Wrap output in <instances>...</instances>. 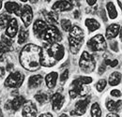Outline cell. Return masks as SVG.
<instances>
[{
    "label": "cell",
    "instance_id": "6da1fadb",
    "mask_svg": "<svg viewBox=\"0 0 122 117\" xmlns=\"http://www.w3.org/2000/svg\"><path fill=\"white\" fill-rule=\"evenodd\" d=\"M42 49L35 44H28L23 48L20 54V63L24 68L36 71L41 68V56Z\"/></svg>",
    "mask_w": 122,
    "mask_h": 117
},
{
    "label": "cell",
    "instance_id": "7a4b0ae2",
    "mask_svg": "<svg viewBox=\"0 0 122 117\" xmlns=\"http://www.w3.org/2000/svg\"><path fill=\"white\" fill-rule=\"evenodd\" d=\"M65 49L57 42L51 44L45 50H42L41 56V66L43 67H54L58 61L64 58Z\"/></svg>",
    "mask_w": 122,
    "mask_h": 117
},
{
    "label": "cell",
    "instance_id": "3957f363",
    "mask_svg": "<svg viewBox=\"0 0 122 117\" xmlns=\"http://www.w3.org/2000/svg\"><path fill=\"white\" fill-rule=\"evenodd\" d=\"M92 83L91 77H80L72 82L71 85L72 89L70 90V97L71 98H75L76 97H86L88 95L90 88L88 86L89 83Z\"/></svg>",
    "mask_w": 122,
    "mask_h": 117
},
{
    "label": "cell",
    "instance_id": "277c9868",
    "mask_svg": "<svg viewBox=\"0 0 122 117\" xmlns=\"http://www.w3.org/2000/svg\"><path fill=\"white\" fill-rule=\"evenodd\" d=\"M69 31H70L69 43H70L71 52L73 54H77L84 42V38H85L84 31L77 25H73V26L71 25V29Z\"/></svg>",
    "mask_w": 122,
    "mask_h": 117
},
{
    "label": "cell",
    "instance_id": "5b68a950",
    "mask_svg": "<svg viewBox=\"0 0 122 117\" xmlns=\"http://www.w3.org/2000/svg\"><path fill=\"white\" fill-rule=\"evenodd\" d=\"M79 66L84 72L90 73L95 69L96 61L92 54H88L87 52H84L79 60Z\"/></svg>",
    "mask_w": 122,
    "mask_h": 117
},
{
    "label": "cell",
    "instance_id": "8992f818",
    "mask_svg": "<svg viewBox=\"0 0 122 117\" xmlns=\"http://www.w3.org/2000/svg\"><path fill=\"white\" fill-rule=\"evenodd\" d=\"M41 39L43 40H45L47 43L53 44L60 41L62 39V36H61L60 31L58 30L56 26L51 25V26H48L45 31L43 32Z\"/></svg>",
    "mask_w": 122,
    "mask_h": 117
},
{
    "label": "cell",
    "instance_id": "52a82bcc",
    "mask_svg": "<svg viewBox=\"0 0 122 117\" xmlns=\"http://www.w3.org/2000/svg\"><path fill=\"white\" fill-rule=\"evenodd\" d=\"M87 46L93 52L97 53L104 52L107 48L106 40L102 35H96L95 37H93L91 39L88 40Z\"/></svg>",
    "mask_w": 122,
    "mask_h": 117
},
{
    "label": "cell",
    "instance_id": "ba28073f",
    "mask_svg": "<svg viewBox=\"0 0 122 117\" xmlns=\"http://www.w3.org/2000/svg\"><path fill=\"white\" fill-rule=\"evenodd\" d=\"M24 80H25L24 74L19 71H16L9 75V77L5 81V85L10 88H18L23 84Z\"/></svg>",
    "mask_w": 122,
    "mask_h": 117
},
{
    "label": "cell",
    "instance_id": "9c48e42d",
    "mask_svg": "<svg viewBox=\"0 0 122 117\" xmlns=\"http://www.w3.org/2000/svg\"><path fill=\"white\" fill-rule=\"evenodd\" d=\"M90 102L89 98L84 100H79L75 104V109L71 112V115L72 116H82L86 113V109H87V105Z\"/></svg>",
    "mask_w": 122,
    "mask_h": 117
},
{
    "label": "cell",
    "instance_id": "30bf717a",
    "mask_svg": "<svg viewBox=\"0 0 122 117\" xmlns=\"http://www.w3.org/2000/svg\"><path fill=\"white\" fill-rule=\"evenodd\" d=\"M21 18H22V21L25 24V27L29 26V24L32 22V19H33V11H32V9H31L30 6L28 5H25L24 7V9L21 10Z\"/></svg>",
    "mask_w": 122,
    "mask_h": 117
},
{
    "label": "cell",
    "instance_id": "8fae6325",
    "mask_svg": "<svg viewBox=\"0 0 122 117\" xmlns=\"http://www.w3.org/2000/svg\"><path fill=\"white\" fill-rule=\"evenodd\" d=\"M22 115L24 117H33L37 114V107L32 101H26L23 105Z\"/></svg>",
    "mask_w": 122,
    "mask_h": 117
},
{
    "label": "cell",
    "instance_id": "7c38bea8",
    "mask_svg": "<svg viewBox=\"0 0 122 117\" xmlns=\"http://www.w3.org/2000/svg\"><path fill=\"white\" fill-rule=\"evenodd\" d=\"M73 8V5L68 1V0H58L57 2H56L53 7L52 10L54 11H66V10H71Z\"/></svg>",
    "mask_w": 122,
    "mask_h": 117
},
{
    "label": "cell",
    "instance_id": "4fadbf2b",
    "mask_svg": "<svg viewBox=\"0 0 122 117\" xmlns=\"http://www.w3.org/2000/svg\"><path fill=\"white\" fill-rule=\"evenodd\" d=\"M51 102H52V107H53V110L55 112H57L59 111L62 106L64 105L65 102V98L59 94V93H56L52 96L51 98Z\"/></svg>",
    "mask_w": 122,
    "mask_h": 117
},
{
    "label": "cell",
    "instance_id": "5bb4252c",
    "mask_svg": "<svg viewBox=\"0 0 122 117\" xmlns=\"http://www.w3.org/2000/svg\"><path fill=\"white\" fill-rule=\"evenodd\" d=\"M47 27H48V24H47L46 22L42 21V20L36 21L34 23V25H33V31H34L35 36H37L38 38L41 39V36H42L43 32L45 31Z\"/></svg>",
    "mask_w": 122,
    "mask_h": 117
},
{
    "label": "cell",
    "instance_id": "9a60e30c",
    "mask_svg": "<svg viewBox=\"0 0 122 117\" xmlns=\"http://www.w3.org/2000/svg\"><path fill=\"white\" fill-rule=\"evenodd\" d=\"M18 32V23L15 18H11L7 25V29H6V35L7 37L12 39L16 36Z\"/></svg>",
    "mask_w": 122,
    "mask_h": 117
},
{
    "label": "cell",
    "instance_id": "2e32d148",
    "mask_svg": "<svg viewBox=\"0 0 122 117\" xmlns=\"http://www.w3.org/2000/svg\"><path fill=\"white\" fill-rule=\"evenodd\" d=\"M12 46H13V41H12V39H10V38L5 37V36H3L1 38V40H0V52H2L3 54L8 53V52L12 50Z\"/></svg>",
    "mask_w": 122,
    "mask_h": 117
},
{
    "label": "cell",
    "instance_id": "e0dca14e",
    "mask_svg": "<svg viewBox=\"0 0 122 117\" xmlns=\"http://www.w3.org/2000/svg\"><path fill=\"white\" fill-rule=\"evenodd\" d=\"M119 32H120V25L117 24H113L107 27L106 38L108 39H113L118 35Z\"/></svg>",
    "mask_w": 122,
    "mask_h": 117
},
{
    "label": "cell",
    "instance_id": "ac0fdd59",
    "mask_svg": "<svg viewBox=\"0 0 122 117\" xmlns=\"http://www.w3.org/2000/svg\"><path fill=\"white\" fill-rule=\"evenodd\" d=\"M5 9L9 13H14L16 15L21 14V7L19 6V4H17L16 2H6L5 4Z\"/></svg>",
    "mask_w": 122,
    "mask_h": 117
},
{
    "label": "cell",
    "instance_id": "d6986e66",
    "mask_svg": "<svg viewBox=\"0 0 122 117\" xmlns=\"http://www.w3.org/2000/svg\"><path fill=\"white\" fill-rule=\"evenodd\" d=\"M57 78H58V74L55 71L49 73L45 78V82H46V84L48 88L50 89H53V88L56 86V82H57Z\"/></svg>",
    "mask_w": 122,
    "mask_h": 117
},
{
    "label": "cell",
    "instance_id": "ffe728a7",
    "mask_svg": "<svg viewBox=\"0 0 122 117\" xmlns=\"http://www.w3.org/2000/svg\"><path fill=\"white\" fill-rule=\"evenodd\" d=\"M42 81H43V78L41 77V75H33L28 80V87L31 89L39 87L41 84Z\"/></svg>",
    "mask_w": 122,
    "mask_h": 117
},
{
    "label": "cell",
    "instance_id": "44dd1931",
    "mask_svg": "<svg viewBox=\"0 0 122 117\" xmlns=\"http://www.w3.org/2000/svg\"><path fill=\"white\" fill-rule=\"evenodd\" d=\"M24 103H25V98L19 96V97L15 98L12 101H10V107L11 110H13V111L16 112V111H18L24 105Z\"/></svg>",
    "mask_w": 122,
    "mask_h": 117
},
{
    "label": "cell",
    "instance_id": "7402d4cb",
    "mask_svg": "<svg viewBox=\"0 0 122 117\" xmlns=\"http://www.w3.org/2000/svg\"><path fill=\"white\" fill-rule=\"evenodd\" d=\"M121 100H117V101H114V100H108L106 102L107 109L110 112H118L121 110Z\"/></svg>",
    "mask_w": 122,
    "mask_h": 117
},
{
    "label": "cell",
    "instance_id": "603a6c76",
    "mask_svg": "<svg viewBox=\"0 0 122 117\" xmlns=\"http://www.w3.org/2000/svg\"><path fill=\"white\" fill-rule=\"evenodd\" d=\"M121 82V73L120 72H113L109 77V84L111 86H116L118 85Z\"/></svg>",
    "mask_w": 122,
    "mask_h": 117
},
{
    "label": "cell",
    "instance_id": "cb8c5ba5",
    "mask_svg": "<svg viewBox=\"0 0 122 117\" xmlns=\"http://www.w3.org/2000/svg\"><path fill=\"white\" fill-rule=\"evenodd\" d=\"M86 26L87 27V29H88L89 32H93V31H95V30L99 29L100 26H101V24H100V23H99L98 21H96L95 19L89 18V19H86Z\"/></svg>",
    "mask_w": 122,
    "mask_h": 117
},
{
    "label": "cell",
    "instance_id": "d4e9b609",
    "mask_svg": "<svg viewBox=\"0 0 122 117\" xmlns=\"http://www.w3.org/2000/svg\"><path fill=\"white\" fill-rule=\"evenodd\" d=\"M46 20L48 22V24H50V25H56L58 24V15L56 12H49L46 14Z\"/></svg>",
    "mask_w": 122,
    "mask_h": 117
},
{
    "label": "cell",
    "instance_id": "484cf974",
    "mask_svg": "<svg viewBox=\"0 0 122 117\" xmlns=\"http://www.w3.org/2000/svg\"><path fill=\"white\" fill-rule=\"evenodd\" d=\"M28 31L26 29H25L24 27H22L20 29V32H19V37H18V43L19 44H24L28 39Z\"/></svg>",
    "mask_w": 122,
    "mask_h": 117
},
{
    "label": "cell",
    "instance_id": "4316f807",
    "mask_svg": "<svg viewBox=\"0 0 122 117\" xmlns=\"http://www.w3.org/2000/svg\"><path fill=\"white\" fill-rule=\"evenodd\" d=\"M107 9V12H108V15L111 19H116L117 17V11L114 6V4L112 2H109L106 6Z\"/></svg>",
    "mask_w": 122,
    "mask_h": 117
},
{
    "label": "cell",
    "instance_id": "83f0119b",
    "mask_svg": "<svg viewBox=\"0 0 122 117\" xmlns=\"http://www.w3.org/2000/svg\"><path fill=\"white\" fill-rule=\"evenodd\" d=\"M91 116L100 117L102 116V110L98 103H94L91 107Z\"/></svg>",
    "mask_w": 122,
    "mask_h": 117
},
{
    "label": "cell",
    "instance_id": "f1b7e54d",
    "mask_svg": "<svg viewBox=\"0 0 122 117\" xmlns=\"http://www.w3.org/2000/svg\"><path fill=\"white\" fill-rule=\"evenodd\" d=\"M10 19H11L10 16L6 14V13L0 15V27L1 28L7 27V25H8V24H9V22H10Z\"/></svg>",
    "mask_w": 122,
    "mask_h": 117
},
{
    "label": "cell",
    "instance_id": "f546056e",
    "mask_svg": "<svg viewBox=\"0 0 122 117\" xmlns=\"http://www.w3.org/2000/svg\"><path fill=\"white\" fill-rule=\"evenodd\" d=\"M35 98H36V100L38 102L41 103V104H43V103L47 102V100H48L47 95L44 94V93H41V92H40L37 95H35Z\"/></svg>",
    "mask_w": 122,
    "mask_h": 117
},
{
    "label": "cell",
    "instance_id": "4dcf8cb0",
    "mask_svg": "<svg viewBox=\"0 0 122 117\" xmlns=\"http://www.w3.org/2000/svg\"><path fill=\"white\" fill-rule=\"evenodd\" d=\"M106 81L104 80V79H102V80H100L98 83H97V84H96V88H97V90L99 91V92H102L105 87H106Z\"/></svg>",
    "mask_w": 122,
    "mask_h": 117
},
{
    "label": "cell",
    "instance_id": "1f68e13d",
    "mask_svg": "<svg viewBox=\"0 0 122 117\" xmlns=\"http://www.w3.org/2000/svg\"><path fill=\"white\" fill-rule=\"evenodd\" d=\"M61 27H62V29L64 30V31H69V30L71 29V21L70 20H66V19L62 20V22H61Z\"/></svg>",
    "mask_w": 122,
    "mask_h": 117
},
{
    "label": "cell",
    "instance_id": "d6a6232c",
    "mask_svg": "<svg viewBox=\"0 0 122 117\" xmlns=\"http://www.w3.org/2000/svg\"><path fill=\"white\" fill-rule=\"evenodd\" d=\"M68 78H69V70H68V69H66V70H64V71H63V73L60 75L61 83H64L65 81H67V80H68Z\"/></svg>",
    "mask_w": 122,
    "mask_h": 117
},
{
    "label": "cell",
    "instance_id": "836d02e7",
    "mask_svg": "<svg viewBox=\"0 0 122 117\" xmlns=\"http://www.w3.org/2000/svg\"><path fill=\"white\" fill-rule=\"evenodd\" d=\"M111 96H113V97H116V98H120V97H121V92H120L119 90H117V89H115V90L111 91Z\"/></svg>",
    "mask_w": 122,
    "mask_h": 117
},
{
    "label": "cell",
    "instance_id": "e575fe53",
    "mask_svg": "<svg viewBox=\"0 0 122 117\" xmlns=\"http://www.w3.org/2000/svg\"><path fill=\"white\" fill-rule=\"evenodd\" d=\"M117 64H118V61H117V60H114L113 62L111 61V63H110V66H111L112 68H115V67H116Z\"/></svg>",
    "mask_w": 122,
    "mask_h": 117
},
{
    "label": "cell",
    "instance_id": "d590c367",
    "mask_svg": "<svg viewBox=\"0 0 122 117\" xmlns=\"http://www.w3.org/2000/svg\"><path fill=\"white\" fill-rule=\"evenodd\" d=\"M86 2H87V4H88L89 6H94V5L96 4L97 0H86Z\"/></svg>",
    "mask_w": 122,
    "mask_h": 117
},
{
    "label": "cell",
    "instance_id": "8d00e7d4",
    "mask_svg": "<svg viewBox=\"0 0 122 117\" xmlns=\"http://www.w3.org/2000/svg\"><path fill=\"white\" fill-rule=\"evenodd\" d=\"M101 15H102V20H103L104 22H106L107 19H106V16H105V11H104V10H102V13H101Z\"/></svg>",
    "mask_w": 122,
    "mask_h": 117
},
{
    "label": "cell",
    "instance_id": "74e56055",
    "mask_svg": "<svg viewBox=\"0 0 122 117\" xmlns=\"http://www.w3.org/2000/svg\"><path fill=\"white\" fill-rule=\"evenodd\" d=\"M104 69H105V66L102 65V66L100 67V70H99V73H100V74H102V72L104 71Z\"/></svg>",
    "mask_w": 122,
    "mask_h": 117
},
{
    "label": "cell",
    "instance_id": "f35d334b",
    "mask_svg": "<svg viewBox=\"0 0 122 117\" xmlns=\"http://www.w3.org/2000/svg\"><path fill=\"white\" fill-rule=\"evenodd\" d=\"M4 75H5V69H4L3 68H1V67H0V79H1Z\"/></svg>",
    "mask_w": 122,
    "mask_h": 117
},
{
    "label": "cell",
    "instance_id": "ab89813d",
    "mask_svg": "<svg viewBox=\"0 0 122 117\" xmlns=\"http://www.w3.org/2000/svg\"><path fill=\"white\" fill-rule=\"evenodd\" d=\"M68 1H70V2H71V3L72 4V5H73L74 3H77V4L79 5V2H80L81 0H68Z\"/></svg>",
    "mask_w": 122,
    "mask_h": 117
},
{
    "label": "cell",
    "instance_id": "60d3db41",
    "mask_svg": "<svg viewBox=\"0 0 122 117\" xmlns=\"http://www.w3.org/2000/svg\"><path fill=\"white\" fill-rule=\"evenodd\" d=\"M52 117L53 115L51 114V113H44V114H41V115H40V117Z\"/></svg>",
    "mask_w": 122,
    "mask_h": 117
},
{
    "label": "cell",
    "instance_id": "b9f144b4",
    "mask_svg": "<svg viewBox=\"0 0 122 117\" xmlns=\"http://www.w3.org/2000/svg\"><path fill=\"white\" fill-rule=\"evenodd\" d=\"M110 116H113V117H118L117 114L116 113H110V114H107V117H110Z\"/></svg>",
    "mask_w": 122,
    "mask_h": 117
},
{
    "label": "cell",
    "instance_id": "7bdbcfd3",
    "mask_svg": "<svg viewBox=\"0 0 122 117\" xmlns=\"http://www.w3.org/2000/svg\"><path fill=\"white\" fill-rule=\"evenodd\" d=\"M74 17H75V18H79V11H78V10H75V11H74Z\"/></svg>",
    "mask_w": 122,
    "mask_h": 117
},
{
    "label": "cell",
    "instance_id": "ee69618b",
    "mask_svg": "<svg viewBox=\"0 0 122 117\" xmlns=\"http://www.w3.org/2000/svg\"><path fill=\"white\" fill-rule=\"evenodd\" d=\"M117 2H118V5H119V8L121 9V3H122V0H117Z\"/></svg>",
    "mask_w": 122,
    "mask_h": 117
},
{
    "label": "cell",
    "instance_id": "f6af8a7d",
    "mask_svg": "<svg viewBox=\"0 0 122 117\" xmlns=\"http://www.w3.org/2000/svg\"><path fill=\"white\" fill-rule=\"evenodd\" d=\"M3 55H4V54H3L2 52H0V60H2V58H3Z\"/></svg>",
    "mask_w": 122,
    "mask_h": 117
},
{
    "label": "cell",
    "instance_id": "bcb514c9",
    "mask_svg": "<svg viewBox=\"0 0 122 117\" xmlns=\"http://www.w3.org/2000/svg\"><path fill=\"white\" fill-rule=\"evenodd\" d=\"M30 1H31V3H36L38 0H30Z\"/></svg>",
    "mask_w": 122,
    "mask_h": 117
},
{
    "label": "cell",
    "instance_id": "7dc6e473",
    "mask_svg": "<svg viewBox=\"0 0 122 117\" xmlns=\"http://www.w3.org/2000/svg\"><path fill=\"white\" fill-rule=\"evenodd\" d=\"M3 116V112H2V111H1V109H0V117Z\"/></svg>",
    "mask_w": 122,
    "mask_h": 117
},
{
    "label": "cell",
    "instance_id": "c3c4849f",
    "mask_svg": "<svg viewBox=\"0 0 122 117\" xmlns=\"http://www.w3.org/2000/svg\"><path fill=\"white\" fill-rule=\"evenodd\" d=\"M1 8H2V1H0V10H1Z\"/></svg>",
    "mask_w": 122,
    "mask_h": 117
},
{
    "label": "cell",
    "instance_id": "681fc988",
    "mask_svg": "<svg viewBox=\"0 0 122 117\" xmlns=\"http://www.w3.org/2000/svg\"><path fill=\"white\" fill-rule=\"evenodd\" d=\"M21 1H22V2H26L27 0H21Z\"/></svg>",
    "mask_w": 122,
    "mask_h": 117
},
{
    "label": "cell",
    "instance_id": "f907efd6",
    "mask_svg": "<svg viewBox=\"0 0 122 117\" xmlns=\"http://www.w3.org/2000/svg\"><path fill=\"white\" fill-rule=\"evenodd\" d=\"M48 1H49V0H48Z\"/></svg>",
    "mask_w": 122,
    "mask_h": 117
}]
</instances>
